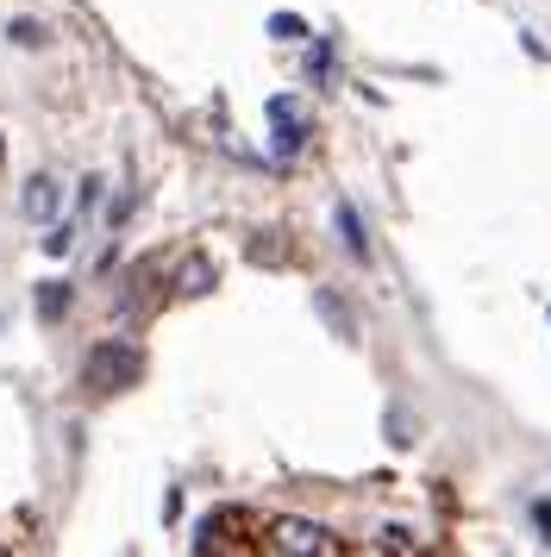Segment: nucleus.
<instances>
[{"mask_svg":"<svg viewBox=\"0 0 551 557\" xmlns=\"http://www.w3.org/2000/svg\"><path fill=\"white\" fill-rule=\"evenodd\" d=\"M270 120H276V151H282V157L301 151V113H295V101H270Z\"/></svg>","mask_w":551,"mask_h":557,"instance_id":"4","label":"nucleus"},{"mask_svg":"<svg viewBox=\"0 0 551 557\" xmlns=\"http://www.w3.org/2000/svg\"><path fill=\"white\" fill-rule=\"evenodd\" d=\"M213 288V263L207 257H188L182 270H175V295H207Z\"/></svg>","mask_w":551,"mask_h":557,"instance_id":"5","label":"nucleus"},{"mask_svg":"<svg viewBox=\"0 0 551 557\" xmlns=\"http://www.w3.org/2000/svg\"><path fill=\"white\" fill-rule=\"evenodd\" d=\"M7 38H20V45H45V38H38V26H32V20H20V26H7Z\"/></svg>","mask_w":551,"mask_h":557,"instance_id":"10","label":"nucleus"},{"mask_svg":"<svg viewBox=\"0 0 551 557\" xmlns=\"http://www.w3.org/2000/svg\"><path fill=\"white\" fill-rule=\"evenodd\" d=\"M63 307H70V288H63V282H45V295H38V313H45V320H57Z\"/></svg>","mask_w":551,"mask_h":557,"instance_id":"7","label":"nucleus"},{"mask_svg":"<svg viewBox=\"0 0 551 557\" xmlns=\"http://www.w3.org/2000/svg\"><path fill=\"white\" fill-rule=\"evenodd\" d=\"M339 232H345V251L351 257H370V232H364V220H357V207L339 201Z\"/></svg>","mask_w":551,"mask_h":557,"instance_id":"6","label":"nucleus"},{"mask_svg":"<svg viewBox=\"0 0 551 557\" xmlns=\"http://www.w3.org/2000/svg\"><path fill=\"white\" fill-rule=\"evenodd\" d=\"M270 552H289V557H332L339 552V539L314 520H276L270 527Z\"/></svg>","mask_w":551,"mask_h":557,"instance_id":"2","label":"nucleus"},{"mask_svg":"<svg viewBox=\"0 0 551 557\" xmlns=\"http://www.w3.org/2000/svg\"><path fill=\"white\" fill-rule=\"evenodd\" d=\"M138 376H145V351H138V345H125V338L95 345V351H88V363H82V388H95V395L132 388Z\"/></svg>","mask_w":551,"mask_h":557,"instance_id":"1","label":"nucleus"},{"mask_svg":"<svg viewBox=\"0 0 551 557\" xmlns=\"http://www.w3.org/2000/svg\"><path fill=\"white\" fill-rule=\"evenodd\" d=\"M382 552H414V532L407 527H382Z\"/></svg>","mask_w":551,"mask_h":557,"instance_id":"8","label":"nucleus"},{"mask_svg":"<svg viewBox=\"0 0 551 557\" xmlns=\"http://www.w3.org/2000/svg\"><path fill=\"white\" fill-rule=\"evenodd\" d=\"M25 220H50V213H57V207H63V188H57V182L50 176H32L25 182Z\"/></svg>","mask_w":551,"mask_h":557,"instance_id":"3","label":"nucleus"},{"mask_svg":"<svg viewBox=\"0 0 551 557\" xmlns=\"http://www.w3.org/2000/svg\"><path fill=\"white\" fill-rule=\"evenodd\" d=\"M270 32H276V38H307V26H301L295 13H276V20H270Z\"/></svg>","mask_w":551,"mask_h":557,"instance_id":"9","label":"nucleus"},{"mask_svg":"<svg viewBox=\"0 0 551 557\" xmlns=\"http://www.w3.org/2000/svg\"><path fill=\"white\" fill-rule=\"evenodd\" d=\"M532 520H539V532H546V545H551V502L532 507Z\"/></svg>","mask_w":551,"mask_h":557,"instance_id":"11","label":"nucleus"}]
</instances>
